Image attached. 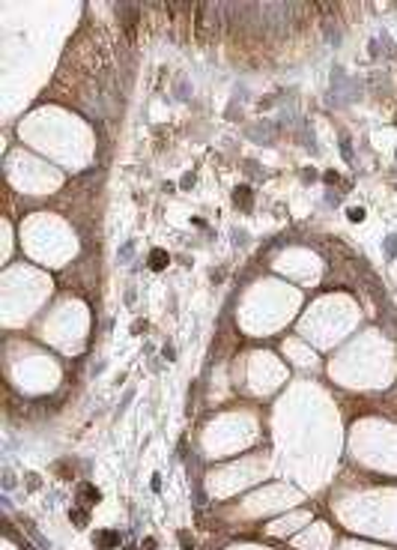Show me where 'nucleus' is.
<instances>
[{
    "mask_svg": "<svg viewBox=\"0 0 397 550\" xmlns=\"http://www.w3.org/2000/svg\"><path fill=\"white\" fill-rule=\"evenodd\" d=\"M69 518H72L78 527H87V512H81V509H72V512H69Z\"/></svg>",
    "mask_w": 397,
    "mask_h": 550,
    "instance_id": "nucleus-6",
    "label": "nucleus"
},
{
    "mask_svg": "<svg viewBox=\"0 0 397 550\" xmlns=\"http://www.w3.org/2000/svg\"><path fill=\"white\" fill-rule=\"evenodd\" d=\"M326 183H341V180H338V174H335V171H329V174H326Z\"/></svg>",
    "mask_w": 397,
    "mask_h": 550,
    "instance_id": "nucleus-9",
    "label": "nucleus"
},
{
    "mask_svg": "<svg viewBox=\"0 0 397 550\" xmlns=\"http://www.w3.org/2000/svg\"><path fill=\"white\" fill-rule=\"evenodd\" d=\"M233 203L242 206V209H251V188H245V185L236 188V191H233Z\"/></svg>",
    "mask_w": 397,
    "mask_h": 550,
    "instance_id": "nucleus-4",
    "label": "nucleus"
},
{
    "mask_svg": "<svg viewBox=\"0 0 397 550\" xmlns=\"http://www.w3.org/2000/svg\"><path fill=\"white\" fill-rule=\"evenodd\" d=\"M236 347V338L230 335V332H224V335H218V359H224L230 350Z\"/></svg>",
    "mask_w": 397,
    "mask_h": 550,
    "instance_id": "nucleus-3",
    "label": "nucleus"
},
{
    "mask_svg": "<svg viewBox=\"0 0 397 550\" xmlns=\"http://www.w3.org/2000/svg\"><path fill=\"white\" fill-rule=\"evenodd\" d=\"M117 542H120L117 533H102V536H99V545H102V548H114Z\"/></svg>",
    "mask_w": 397,
    "mask_h": 550,
    "instance_id": "nucleus-5",
    "label": "nucleus"
},
{
    "mask_svg": "<svg viewBox=\"0 0 397 550\" xmlns=\"http://www.w3.org/2000/svg\"><path fill=\"white\" fill-rule=\"evenodd\" d=\"M347 215H350V221H365V209H362V206H353Z\"/></svg>",
    "mask_w": 397,
    "mask_h": 550,
    "instance_id": "nucleus-7",
    "label": "nucleus"
},
{
    "mask_svg": "<svg viewBox=\"0 0 397 550\" xmlns=\"http://www.w3.org/2000/svg\"><path fill=\"white\" fill-rule=\"evenodd\" d=\"M164 266H167V251H161V248H152V251H149V269L161 272Z\"/></svg>",
    "mask_w": 397,
    "mask_h": 550,
    "instance_id": "nucleus-2",
    "label": "nucleus"
},
{
    "mask_svg": "<svg viewBox=\"0 0 397 550\" xmlns=\"http://www.w3.org/2000/svg\"><path fill=\"white\" fill-rule=\"evenodd\" d=\"M179 542H182V548H191L194 542H191V536L188 533H179Z\"/></svg>",
    "mask_w": 397,
    "mask_h": 550,
    "instance_id": "nucleus-8",
    "label": "nucleus"
},
{
    "mask_svg": "<svg viewBox=\"0 0 397 550\" xmlns=\"http://www.w3.org/2000/svg\"><path fill=\"white\" fill-rule=\"evenodd\" d=\"M78 500H81L84 506H96V503L102 500V494H99L93 485H81V488H78Z\"/></svg>",
    "mask_w": 397,
    "mask_h": 550,
    "instance_id": "nucleus-1",
    "label": "nucleus"
}]
</instances>
